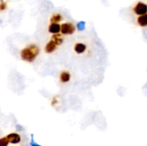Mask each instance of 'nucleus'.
<instances>
[{"label":"nucleus","instance_id":"nucleus-1","mask_svg":"<svg viewBox=\"0 0 147 146\" xmlns=\"http://www.w3.org/2000/svg\"><path fill=\"white\" fill-rule=\"evenodd\" d=\"M39 53V49L36 46L34 45H31L27 48H24L22 52H21V56L22 58V59L28 61V62H32L34 60V59L36 58V56Z\"/></svg>","mask_w":147,"mask_h":146},{"label":"nucleus","instance_id":"nucleus-2","mask_svg":"<svg viewBox=\"0 0 147 146\" xmlns=\"http://www.w3.org/2000/svg\"><path fill=\"white\" fill-rule=\"evenodd\" d=\"M134 11L136 15H138L140 16L146 15V14H147V4L144 3H141V2H139L135 5Z\"/></svg>","mask_w":147,"mask_h":146},{"label":"nucleus","instance_id":"nucleus-3","mask_svg":"<svg viewBox=\"0 0 147 146\" xmlns=\"http://www.w3.org/2000/svg\"><path fill=\"white\" fill-rule=\"evenodd\" d=\"M75 31V27L71 23H64L61 25V33L63 34H71Z\"/></svg>","mask_w":147,"mask_h":146},{"label":"nucleus","instance_id":"nucleus-4","mask_svg":"<svg viewBox=\"0 0 147 146\" xmlns=\"http://www.w3.org/2000/svg\"><path fill=\"white\" fill-rule=\"evenodd\" d=\"M7 139L9 140V143H12V144H17L20 142L21 140V138L18 134L16 133H10L7 136Z\"/></svg>","mask_w":147,"mask_h":146},{"label":"nucleus","instance_id":"nucleus-5","mask_svg":"<svg viewBox=\"0 0 147 146\" xmlns=\"http://www.w3.org/2000/svg\"><path fill=\"white\" fill-rule=\"evenodd\" d=\"M61 30V27L59 24L58 23H52L50 26H49V32L52 33V34H59V32Z\"/></svg>","mask_w":147,"mask_h":146},{"label":"nucleus","instance_id":"nucleus-6","mask_svg":"<svg viewBox=\"0 0 147 146\" xmlns=\"http://www.w3.org/2000/svg\"><path fill=\"white\" fill-rule=\"evenodd\" d=\"M74 50L77 53L81 54L85 52L86 50V46L84 43H77L74 46Z\"/></svg>","mask_w":147,"mask_h":146},{"label":"nucleus","instance_id":"nucleus-7","mask_svg":"<svg viewBox=\"0 0 147 146\" xmlns=\"http://www.w3.org/2000/svg\"><path fill=\"white\" fill-rule=\"evenodd\" d=\"M59 78H60V81H61L62 83H67V82H69L70 79H71V75H70V73L67 72V71H63V72L60 74Z\"/></svg>","mask_w":147,"mask_h":146},{"label":"nucleus","instance_id":"nucleus-8","mask_svg":"<svg viewBox=\"0 0 147 146\" xmlns=\"http://www.w3.org/2000/svg\"><path fill=\"white\" fill-rule=\"evenodd\" d=\"M138 23L141 27H146L147 26V14L139 16L138 18Z\"/></svg>","mask_w":147,"mask_h":146},{"label":"nucleus","instance_id":"nucleus-9","mask_svg":"<svg viewBox=\"0 0 147 146\" xmlns=\"http://www.w3.org/2000/svg\"><path fill=\"white\" fill-rule=\"evenodd\" d=\"M56 46H57V45L53 40H51L46 46V52H53L56 49Z\"/></svg>","mask_w":147,"mask_h":146},{"label":"nucleus","instance_id":"nucleus-10","mask_svg":"<svg viewBox=\"0 0 147 146\" xmlns=\"http://www.w3.org/2000/svg\"><path fill=\"white\" fill-rule=\"evenodd\" d=\"M56 45H60L62 42H63V39H62V37L59 34H54L53 36V40H52Z\"/></svg>","mask_w":147,"mask_h":146},{"label":"nucleus","instance_id":"nucleus-11","mask_svg":"<svg viewBox=\"0 0 147 146\" xmlns=\"http://www.w3.org/2000/svg\"><path fill=\"white\" fill-rule=\"evenodd\" d=\"M62 20V16L59 14H55L52 16L51 18V22L53 23H58L59 22H60Z\"/></svg>","mask_w":147,"mask_h":146},{"label":"nucleus","instance_id":"nucleus-12","mask_svg":"<svg viewBox=\"0 0 147 146\" xmlns=\"http://www.w3.org/2000/svg\"><path fill=\"white\" fill-rule=\"evenodd\" d=\"M8 144H9V140H8L7 137L0 139V146H7Z\"/></svg>","mask_w":147,"mask_h":146},{"label":"nucleus","instance_id":"nucleus-13","mask_svg":"<svg viewBox=\"0 0 147 146\" xmlns=\"http://www.w3.org/2000/svg\"><path fill=\"white\" fill-rule=\"evenodd\" d=\"M85 28V22H80L78 23V30H84Z\"/></svg>","mask_w":147,"mask_h":146},{"label":"nucleus","instance_id":"nucleus-14","mask_svg":"<svg viewBox=\"0 0 147 146\" xmlns=\"http://www.w3.org/2000/svg\"><path fill=\"white\" fill-rule=\"evenodd\" d=\"M6 9V3H4L3 0L0 1V10H3Z\"/></svg>","mask_w":147,"mask_h":146},{"label":"nucleus","instance_id":"nucleus-15","mask_svg":"<svg viewBox=\"0 0 147 146\" xmlns=\"http://www.w3.org/2000/svg\"><path fill=\"white\" fill-rule=\"evenodd\" d=\"M30 145H31V146H40V145H37L36 143H34L33 140L31 141V144H30Z\"/></svg>","mask_w":147,"mask_h":146}]
</instances>
